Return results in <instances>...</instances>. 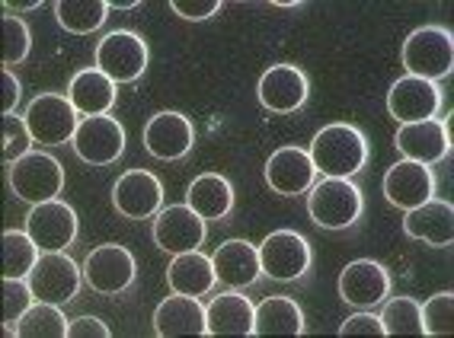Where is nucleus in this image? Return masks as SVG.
<instances>
[{
    "label": "nucleus",
    "instance_id": "16",
    "mask_svg": "<svg viewBox=\"0 0 454 338\" xmlns=\"http://www.w3.org/2000/svg\"><path fill=\"white\" fill-rule=\"evenodd\" d=\"M384 198L400 211H413L426 204L435 195V176L432 166H422L413 160H400L384 173Z\"/></svg>",
    "mask_w": 454,
    "mask_h": 338
},
{
    "label": "nucleus",
    "instance_id": "19",
    "mask_svg": "<svg viewBox=\"0 0 454 338\" xmlns=\"http://www.w3.org/2000/svg\"><path fill=\"white\" fill-rule=\"evenodd\" d=\"M192 144L195 128L183 112H157L145 125V147L157 160H183Z\"/></svg>",
    "mask_w": 454,
    "mask_h": 338
},
{
    "label": "nucleus",
    "instance_id": "11",
    "mask_svg": "<svg viewBox=\"0 0 454 338\" xmlns=\"http://www.w3.org/2000/svg\"><path fill=\"white\" fill-rule=\"evenodd\" d=\"M135 274H138L135 256L119 242L97 246L83 262V278L97 294H122L135 284Z\"/></svg>",
    "mask_w": 454,
    "mask_h": 338
},
{
    "label": "nucleus",
    "instance_id": "4",
    "mask_svg": "<svg viewBox=\"0 0 454 338\" xmlns=\"http://www.w3.org/2000/svg\"><path fill=\"white\" fill-rule=\"evenodd\" d=\"M10 169V188L29 204L51 202L65 188V166L49 150H29Z\"/></svg>",
    "mask_w": 454,
    "mask_h": 338
},
{
    "label": "nucleus",
    "instance_id": "17",
    "mask_svg": "<svg viewBox=\"0 0 454 338\" xmlns=\"http://www.w3.org/2000/svg\"><path fill=\"white\" fill-rule=\"evenodd\" d=\"M390 294V274L374 258H356L340 274V297L358 310H372Z\"/></svg>",
    "mask_w": 454,
    "mask_h": 338
},
{
    "label": "nucleus",
    "instance_id": "10",
    "mask_svg": "<svg viewBox=\"0 0 454 338\" xmlns=\"http://www.w3.org/2000/svg\"><path fill=\"white\" fill-rule=\"evenodd\" d=\"M26 234L33 236L42 252H65L77 240V211L61 198L33 204L26 218Z\"/></svg>",
    "mask_w": 454,
    "mask_h": 338
},
{
    "label": "nucleus",
    "instance_id": "35",
    "mask_svg": "<svg viewBox=\"0 0 454 338\" xmlns=\"http://www.w3.org/2000/svg\"><path fill=\"white\" fill-rule=\"evenodd\" d=\"M29 49H33L29 26L20 17H13V13H7V17H4V67L20 65V61L29 55Z\"/></svg>",
    "mask_w": 454,
    "mask_h": 338
},
{
    "label": "nucleus",
    "instance_id": "38",
    "mask_svg": "<svg viewBox=\"0 0 454 338\" xmlns=\"http://www.w3.org/2000/svg\"><path fill=\"white\" fill-rule=\"evenodd\" d=\"M340 335H381L384 338V326L381 316L374 313H356L340 326Z\"/></svg>",
    "mask_w": 454,
    "mask_h": 338
},
{
    "label": "nucleus",
    "instance_id": "3",
    "mask_svg": "<svg viewBox=\"0 0 454 338\" xmlns=\"http://www.w3.org/2000/svg\"><path fill=\"white\" fill-rule=\"evenodd\" d=\"M365 198L352 179H324L308 195L310 220L324 230H346L362 218Z\"/></svg>",
    "mask_w": 454,
    "mask_h": 338
},
{
    "label": "nucleus",
    "instance_id": "43",
    "mask_svg": "<svg viewBox=\"0 0 454 338\" xmlns=\"http://www.w3.org/2000/svg\"><path fill=\"white\" fill-rule=\"evenodd\" d=\"M276 7L288 10V7H301V4H298V0H276Z\"/></svg>",
    "mask_w": 454,
    "mask_h": 338
},
{
    "label": "nucleus",
    "instance_id": "5",
    "mask_svg": "<svg viewBox=\"0 0 454 338\" xmlns=\"http://www.w3.org/2000/svg\"><path fill=\"white\" fill-rule=\"evenodd\" d=\"M26 125L33 134L35 144H71L81 125V112L74 109V103L61 93H42L33 103L26 105Z\"/></svg>",
    "mask_w": 454,
    "mask_h": 338
},
{
    "label": "nucleus",
    "instance_id": "26",
    "mask_svg": "<svg viewBox=\"0 0 454 338\" xmlns=\"http://www.w3.org/2000/svg\"><path fill=\"white\" fill-rule=\"evenodd\" d=\"M167 284L173 288V294L205 297V294L218 284V274H215V265H211L208 256L192 250V252H179V256H173L170 268H167Z\"/></svg>",
    "mask_w": 454,
    "mask_h": 338
},
{
    "label": "nucleus",
    "instance_id": "33",
    "mask_svg": "<svg viewBox=\"0 0 454 338\" xmlns=\"http://www.w3.org/2000/svg\"><path fill=\"white\" fill-rule=\"evenodd\" d=\"M422 313V332L426 335H451L454 332V294L442 290L426 303H419Z\"/></svg>",
    "mask_w": 454,
    "mask_h": 338
},
{
    "label": "nucleus",
    "instance_id": "7",
    "mask_svg": "<svg viewBox=\"0 0 454 338\" xmlns=\"http://www.w3.org/2000/svg\"><path fill=\"white\" fill-rule=\"evenodd\" d=\"M81 278H83V268L77 265L67 252H42L39 262H35V268L29 272L26 281H29V288H33L35 300L65 306L77 297Z\"/></svg>",
    "mask_w": 454,
    "mask_h": 338
},
{
    "label": "nucleus",
    "instance_id": "9",
    "mask_svg": "<svg viewBox=\"0 0 454 338\" xmlns=\"http://www.w3.org/2000/svg\"><path fill=\"white\" fill-rule=\"evenodd\" d=\"M125 128L109 115H90L81 119L77 134H74V153L90 166H109L125 153Z\"/></svg>",
    "mask_w": 454,
    "mask_h": 338
},
{
    "label": "nucleus",
    "instance_id": "25",
    "mask_svg": "<svg viewBox=\"0 0 454 338\" xmlns=\"http://www.w3.org/2000/svg\"><path fill=\"white\" fill-rule=\"evenodd\" d=\"M67 99H71L74 109L83 119H90V115H109V109L115 105V83L99 67H87V71L71 77Z\"/></svg>",
    "mask_w": 454,
    "mask_h": 338
},
{
    "label": "nucleus",
    "instance_id": "24",
    "mask_svg": "<svg viewBox=\"0 0 454 338\" xmlns=\"http://www.w3.org/2000/svg\"><path fill=\"white\" fill-rule=\"evenodd\" d=\"M253 313H256V306L250 303V297L227 288L221 297L205 306L208 335H253Z\"/></svg>",
    "mask_w": 454,
    "mask_h": 338
},
{
    "label": "nucleus",
    "instance_id": "15",
    "mask_svg": "<svg viewBox=\"0 0 454 338\" xmlns=\"http://www.w3.org/2000/svg\"><path fill=\"white\" fill-rule=\"evenodd\" d=\"M394 147L403 153V160L422 163V166H432V163L445 160L448 150H451L448 121L426 119V121H410V125H400L397 134H394Z\"/></svg>",
    "mask_w": 454,
    "mask_h": 338
},
{
    "label": "nucleus",
    "instance_id": "42",
    "mask_svg": "<svg viewBox=\"0 0 454 338\" xmlns=\"http://www.w3.org/2000/svg\"><path fill=\"white\" fill-rule=\"evenodd\" d=\"M109 10H135L138 7V0H106Z\"/></svg>",
    "mask_w": 454,
    "mask_h": 338
},
{
    "label": "nucleus",
    "instance_id": "8",
    "mask_svg": "<svg viewBox=\"0 0 454 338\" xmlns=\"http://www.w3.org/2000/svg\"><path fill=\"white\" fill-rule=\"evenodd\" d=\"M260 268L272 281H298L310 268V242L298 230H276L256 246Z\"/></svg>",
    "mask_w": 454,
    "mask_h": 338
},
{
    "label": "nucleus",
    "instance_id": "6",
    "mask_svg": "<svg viewBox=\"0 0 454 338\" xmlns=\"http://www.w3.org/2000/svg\"><path fill=\"white\" fill-rule=\"evenodd\" d=\"M151 65V49L138 33L131 29H115L103 35L97 45V67L119 87V83H135Z\"/></svg>",
    "mask_w": 454,
    "mask_h": 338
},
{
    "label": "nucleus",
    "instance_id": "34",
    "mask_svg": "<svg viewBox=\"0 0 454 338\" xmlns=\"http://www.w3.org/2000/svg\"><path fill=\"white\" fill-rule=\"evenodd\" d=\"M33 303L35 294L26 278H4V329H17V322Z\"/></svg>",
    "mask_w": 454,
    "mask_h": 338
},
{
    "label": "nucleus",
    "instance_id": "27",
    "mask_svg": "<svg viewBox=\"0 0 454 338\" xmlns=\"http://www.w3.org/2000/svg\"><path fill=\"white\" fill-rule=\"evenodd\" d=\"M186 204L202 220H221L234 208V186L221 173H202L189 182Z\"/></svg>",
    "mask_w": 454,
    "mask_h": 338
},
{
    "label": "nucleus",
    "instance_id": "36",
    "mask_svg": "<svg viewBox=\"0 0 454 338\" xmlns=\"http://www.w3.org/2000/svg\"><path fill=\"white\" fill-rule=\"evenodd\" d=\"M33 144V134H29V125L20 115H4V163L13 166L20 157L29 153Z\"/></svg>",
    "mask_w": 454,
    "mask_h": 338
},
{
    "label": "nucleus",
    "instance_id": "21",
    "mask_svg": "<svg viewBox=\"0 0 454 338\" xmlns=\"http://www.w3.org/2000/svg\"><path fill=\"white\" fill-rule=\"evenodd\" d=\"M211 265H215V274L218 281L231 290H244L250 284L260 281V250L247 240H227L221 242L215 256H211Z\"/></svg>",
    "mask_w": 454,
    "mask_h": 338
},
{
    "label": "nucleus",
    "instance_id": "28",
    "mask_svg": "<svg viewBox=\"0 0 454 338\" xmlns=\"http://www.w3.org/2000/svg\"><path fill=\"white\" fill-rule=\"evenodd\" d=\"M304 313L292 297H266L253 313V335H304Z\"/></svg>",
    "mask_w": 454,
    "mask_h": 338
},
{
    "label": "nucleus",
    "instance_id": "29",
    "mask_svg": "<svg viewBox=\"0 0 454 338\" xmlns=\"http://www.w3.org/2000/svg\"><path fill=\"white\" fill-rule=\"evenodd\" d=\"M109 17V4L106 0H58L55 4V19L61 29L74 35H90L97 33L99 26Z\"/></svg>",
    "mask_w": 454,
    "mask_h": 338
},
{
    "label": "nucleus",
    "instance_id": "37",
    "mask_svg": "<svg viewBox=\"0 0 454 338\" xmlns=\"http://www.w3.org/2000/svg\"><path fill=\"white\" fill-rule=\"evenodd\" d=\"M170 10L176 17L189 19V23H202V19H211L221 10V0H173Z\"/></svg>",
    "mask_w": 454,
    "mask_h": 338
},
{
    "label": "nucleus",
    "instance_id": "22",
    "mask_svg": "<svg viewBox=\"0 0 454 338\" xmlns=\"http://www.w3.org/2000/svg\"><path fill=\"white\" fill-rule=\"evenodd\" d=\"M154 335H208V319H205L202 300L186 297V294H173V297L160 300L154 310Z\"/></svg>",
    "mask_w": 454,
    "mask_h": 338
},
{
    "label": "nucleus",
    "instance_id": "13",
    "mask_svg": "<svg viewBox=\"0 0 454 338\" xmlns=\"http://www.w3.org/2000/svg\"><path fill=\"white\" fill-rule=\"evenodd\" d=\"M113 204L119 214L129 220H151L163 208V186L160 179L147 169H129L115 179L113 186Z\"/></svg>",
    "mask_w": 454,
    "mask_h": 338
},
{
    "label": "nucleus",
    "instance_id": "2",
    "mask_svg": "<svg viewBox=\"0 0 454 338\" xmlns=\"http://www.w3.org/2000/svg\"><path fill=\"white\" fill-rule=\"evenodd\" d=\"M403 67L410 77L445 81L454 67V35L445 26H419L403 42Z\"/></svg>",
    "mask_w": 454,
    "mask_h": 338
},
{
    "label": "nucleus",
    "instance_id": "20",
    "mask_svg": "<svg viewBox=\"0 0 454 338\" xmlns=\"http://www.w3.org/2000/svg\"><path fill=\"white\" fill-rule=\"evenodd\" d=\"M317 169L304 147H278L266 160V182L278 195H304L314 188Z\"/></svg>",
    "mask_w": 454,
    "mask_h": 338
},
{
    "label": "nucleus",
    "instance_id": "40",
    "mask_svg": "<svg viewBox=\"0 0 454 338\" xmlns=\"http://www.w3.org/2000/svg\"><path fill=\"white\" fill-rule=\"evenodd\" d=\"M20 93H23V87H20L17 73L10 71V67H4V115H13V109L20 103Z\"/></svg>",
    "mask_w": 454,
    "mask_h": 338
},
{
    "label": "nucleus",
    "instance_id": "30",
    "mask_svg": "<svg viewBox=\"0 0 454 338\" xmlns=\"http://www.w3.org/2000/svg\"><path fill=\"white\" fill-rule=\"evenodd\" d=\"M17 332H20V338H67L71 319L61 313V306L35 300V303L26 310L23 319L17 322Z\"/></svg>",
    "mask_w": 454,
    "mask_h": 338
},
{
    "label": "nucleus",
    "instance_id": "14",
    "mask_svg": "<svg viewBox=\"0 0 454 338\" xmlns=\"http://www.w3.org/2000/svg\"><path fill=\"white\" fill-rule=\"evenodd\" d=\"M205 236H208V227H205V220L189 204L160 208V214L154 218V242L163 252H170V256L199 250Z\"/></svg>",
    "mask_w": 454,
    "mask_h": 338
},
{
    "label": "nucleus",
    "instance_id": "41",
    "mask_svg": "<svg viewBox=\"0 0 454 338\" xmlns=\"http://www.w3.org/2000/svg\"><path fill=\"white\" fill-rule=\"evenodd\" d=\"M42 0H7V10H20V13H29V10H39Z\"/></svg>",
    "mask_w": 454,
    "mask_h": 338
},
{
    "label": "nucleus",
    "instance_id": "12",
    "mask_svg": "<svg viewBox=\"0 0 454 338\" xmlns=\"http://www.w3.org/2000/svg\"><path fill=\"white\" fill-rule=\"evenodd\" d=\"M256 96H260L262 109H269V112H298L310 96V81L308 73L294 65H272L262 71L260 83H256Z\"/></svg>",
    "mask_w": 454,
    "mask_h": 338
},
{
    "label": "nucleus",
    "instance_id": "32",
    "mask_svg": "<svg viewBox=\"0 0 454 338\" xmlns=\"http://www.w3.org/2000/svg\"><path fill=\"white\" fill-rule=\"evenodd\" d=\"M384 335H426L422 332V313L413 297H394L381 310Z\"/></svg>",
    "mask_w": 454,
    "mask_h": 338
},
{
    "label": "nucleus",
    "instance_id": "18",
    "mask_svg": "<svg viewBox=\"0 0 454 338\" xmlns=\"http://www.w3.org/2000/svg\"><path fill=\"white\" fill-rule=\"evenodd\" d=\"M438 109H442V89L438 83L422 81V77H400L387 93V112L400 121V125H410V121H426L435 119Z\"/></svg>",
    "mask_w": 454,
    "mask_h": 338
},
{
    "label": "nucleus",
    "instance_id": "23",
    "mask_svg": "<svg viewBox=\"0 0 454 338\" xmlns=\"http://www.w3.org/2000/svg\"><path fill=\"white\" fill-rule=\"evenodd\" d=\"M406 236H413L419 242H429V246H451L454 240V208L448 202H438L429 198L419 208L406 211L403 218Z\"/></svg>",
    "mask_w": 454,
    "mask_h": 338
},
{
    "label": "nucleus",
    "instance_id": "39",
    "mask_svg": "<svg viewBox=\"0 0 454 338\" xmlns=\"http://www.w3.org/2000/svg\"><path fill=\"white\" fill-rule=\"evenodd\" d=\"M109 335H113V329L103 319H97V316L71 319V332H67V338H109Z\"/></svg>",
    "mask_w": 454,
    "mask_h": 338
},
{
    "label": "nucleus",
    "instance_id": "31",
    "mask_svg": "<svg viewBox=\"0 0 454 338\" xmlns=\"http://www.w3.org/2000/svg\"><path fill=\"white\" fill-rule=\"evenodd\" d=\"M39 256L42 250L26 230H7L4 234V278H29Z\"/></svg>",
    "mask_w": 454,
    "mask_h": 338
},
{
    "label": "nucleus",
    "instance_id": "1",
    "mask_svg": "<svg viewBox=\"0 0 454 338\" xmlns=\"http://www.w3.org/2000/svg\"><path fill=\"white\" fill-rule=\"evenodd\" d=\"M310 163L326 179H352L368 163V137L346 121H333L314 134L308 147Z\"/></svg>",
    "mask_w": 454,
    "mask_h": 338
}]
</instances>
